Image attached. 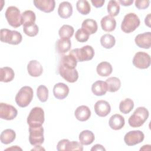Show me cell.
I'll use <instances>...</instances> for the list:
<instances>
[{"label":"cell","instance_id":"cell-10","mask_svg":"<svg viewBox=\"0 0 151 151\" xmlns=\"http://www.w3.org/2000/svg\"><path fill=\"white\" fill-rule=\"evenodd\" d=\"M145 138L144 133L140 130H132L127 132L124 137L125 143L129 146H134L143 142Z\"/></svg>","mask_w":151,"mask_h":151},{"label":"cell","instance_id":"cell-34","mask_svg":"<svg viewBox=\"0 0 151 151\" xmlns=\"http://www.w3.org/2000/svg\"><path fill=\"white\" fill-rule=\"evenodd\" d=\"M77 11L82 15H87L91 11V6L89 2L86 0H79L76 3Z\"/></svg>","mask_w":151,"mask_h":151},{"label":"cell","instance_id":"cell-33","mask_svg":"<svg viewBox=\"0 0 151 151\" xmlns=\"http://www.w3.org/2000/svg\"><path fill=\"white\" fill-rule=\"evenodd\" d=\"M134 107L133 101L129 98L122 100L119 104V110L123 114L129 113Z\"/></svg>","mask_w":151,"mask_h":151},{"label":"cell","instance_id":"cell-41","mask_svg":"<svg viewBox=\"0 0 151 151\" xmlns=\"http://www.w3.org/2000/svg\"><path fill=\"white\" fill-rule=\"evenodd\" d=\"M150 1L149 0H136L135 6L139 9H144L149 7Z\"/></svg>","mask_w":151,"mask_h":151},{"label":"cell","instance_id":"cell-36","mask_svg":"<svg viewBox=\"0 0 151 151\" xmlns=\"http://www.w3.org/2000/svg\"><path fill=\"white\" fill-rule=\"evenodd\" d=\"M107 12L110 16L116 17L120 12V5L119 3L114 0H111L107 4Z\"/></svg>","mask_w":151,"mask_h":151},{"label":"cell","instance_id":"cell-29","mask_svg":"<svg viewBox=\"0 0 151 151\" xmlns=\"http://www.w3.org/2000/svg\"><path fill=\"white\" fill-rule=\"evenodd\" d=\"M81 28L87 31L90 35L93 34L97 31V23L93 19H86L82 22Z\"/></svg>","mask_w":151,"mask_h":151},{"label":"cell","instance_id":"cell-38","mask_svg":"<svg viewBox=\"0 0 151 151\" xmlns=\"http://www.w3.org/2000/svg\"><path fill=\"white\" fill-rule=\"evenodd\" d=\"M23 31L29 37H34L38 34L39 28L37 25L34 24L31 25L23 27Z\"/></svg>","mask_w":151,"mask_h":151},{"label":"cell","instance_id":"cell-2","mask_svg":"<svg viewBox=\"0 0 151 151\" xmlns=\"http://www.w3.org/2000/svg\"><path fill=\"white\" fill-rule=\"evenodd\" d=\"M34 91L29 86H23L16 94L15 100L16 103L20 107L28 106L33 98Z\"/></svg>","mask_w":151,"mask_h":151},{"label":"cell","instance_id":"cell-9","mask_svg":"<svg viewBox=\"0 0 151 151\" xmlns=\"http://www.w3.org/2000/svg\"><path fill=\"white\" fill-rule=\"evenodd\" d=\"M132 61L136 67L140 69H146L149 68L150 65V57L145 52H137Z\"/></svg>","mask_w":151,"mask_h":151},{"label":"cell","instance_id":"cell-42","mask_svg":"<svg viewBox=\"0 0 151 151\" xmlns=\"http://www.w3.org/2000/svg\"><path fill=\"white\" fill-rule=\"evenodd\" d=\"M68 141V139H62L58 142L57 145V150L58 151H63L65 150V145Z\"/></svg>","mask_w":151,"mask_h":151},{"label":"cell","instance_id":"cell-40","mask_svg":"<svg viewBox=\"0 0 151 151\" xmlns=\"http://www.w3.org/2000/svg\"><path fill=\"white\" fill-rule=\"evenodd\" d=\"M68 150L83 151V147L80 143H79L77 141L70 142L69 140H68V141L66 143V145H65V151H68Z\"/></svg>","mask_w":151,"mask_h":151},{"label":"cell","instance_id":"cell-13","mask_svg":"<svg viewBox=\"0 0 151 151\" xmlns=\"http://www.w3.org/2000/svg\"><path fill=\"white\" fill-rule=\"evenodd\" d=\"M94 109L96 114L102 117L107 116L111 111L110 104L107 101L103 100L97 101L94 106Z\"/></svg>","mask_w":151,"mask_h":151},{"label":"cell","instance_id":"cell-21","mask_svg":"<svg viewBox=\"0 0 151 151\" xmlns=\"http://www.w3.org/2000/svg\"><path fill=\"white\" fill-rule=\"evenodd\" d=\"M125 124L124 118L119 114L112 115L109 121V124L111 129L114 130H118L123 127Z\"/></svg>","mask_w":151,"mask_h":151},{"label":"cell","instance_id":"cell-19","mask_svg":"<svg viewBox=\"0 0 151 151\" xmlns=\"http://www.w3.org/2000/svg\"><path fill=\"white\" fill-rule=\"evenodd\" d=\"M73 14V6L71 4L67 1H64L60 4L58 8V14L64 19L68 18Z\"/></svg>","mask_w":151,"mask_h":151},{"label":"cell","instance_id":"cell-39","mask_svg":"<svg viewBox=\"0 0 151 151\" xmlns=\"http://www.w3.org/2000/svg\"><path fill=\"white\" fill-rule=\"evenodd\" d=\"M89 35L90 34L87 31L83 28H80L76 31L75 34V38L77 41L84 42L88 40Z\"/></svg>","mask_w":151,"mask_h":151},{"label":"cell","instance_id":"cell-18","mask_svg":"<svg viewBox=\"0 0 151 151\" xmlns=\"http://www.w3.org/2000/svg\"><path fill=\"white\" fill-rule=\"evenodd\" d=\"M77 62L76 57L71 51H70L67 55H63L61 56L60 64L65 67L74 69L77 66Z\"/></svg>","mask_w":151,"mask_h":151},{"label":"cell","instance_id":"cell-32","mask_svg":"<svg viewBox=\"0 0 151 151\" xmlns=\"http://www.w3.org/2000/svg\"><path fill=\"white\" fill-rule=\"evenodd\" d=\"M101 45L105 48L110 49L113 47L116 44V40L114 36L109 34H106L100 38Z\"/></svg>","mask_w":151,"mask_h":151},{"label":"cell","instance_id":"cell-12","mask_svg":"<svg viewBox=\"0 0 151 151\" xmlns=\"http://www.w3.org/2000/svg\"><path fill=\"white\" fill-rule=\"evenodd\" d=\"M58 73L64 79L69 83H74L78 78V73L76 68H68L60 64L58 65Z\"/></svg>","mask_w":151,"mask_h":151},{"label":"cell","instance_id":"cell-7","mask_svg":"<svg viewBox=\"0 0 151 151\" xmlns=\"http://www.w3.org/2000/svg\"><path fill=\"white\" fill-rule=\"evenodd\" d=\"M71 51L74 55L78 62L91 60L94 55L93 48L88 45L83 46L80 48L73 49Z\"/></svg>","mask_w":151,"mask_h":151},{"label":"cell","instance_id":"cell-6","mask_svg":"<svg viewBox=\"0 0 151 151\" xmlns=\"http://www.w3.org/2000/svg\"><path fill=\"white\" fill-rule=\"evenodd\" d=\"M44 120V111L40 107L32 108L27 117V123L29 126H42Z\"/></svg>","mask_w":151,"mask_h":151},{"label":"cell","instance_id":"cell-16","mask_svg":"<svg viewBox=\"0 0 151 151\" xmlns=\"http://www.w3.org/2000/svg\"><path fill=\"white\" fill-rule=\"evenodd\" d=\"M68 87L63 83H58L53 87V94L54 97L59 100H63L69 93Z\"/></svg>","mask_w":151,"mask_h":151},{"label":"cell","instance_id":"cell-14","mask_svg":"<svg viewBox=\"0 0 151 151\" xmlns=\"http://www.w3.org/2000/svg\"><path fill=\"white\" fill-rule=\"evenodd\" d=\"M134 41L139 47L149 49L151 46V32H146L138 34L135 37Z\"/></svg>","mask_w":151,"mask_h":151},{"label":"cell","instance_id":"cell-35","mask_svg":"<svg viewBox=\"0 0 151 151\" xmlns=\"http://www.w3.org/2000/svg\"><path fill=\"white\" fill-rule=\"evenodd\" d=\"M74 28L70 25H63L58 31V34L60 38H70L74 34Z\"/></svg>","mask_w":151,"mask_h":151},{"label":"cell","instance_id":"cell-15","mask_svg":"<svg viewBox=\"0 0 151 151\" xmlns=\"http://www.w3.org/2000/svg\"><path fill=\"white\" fill-rule=\"evenodd\" d=\"M33 2L37 8L46 13L53 11L55 6L54 0H34Z\"/></svg>","mask_w":151,"mask_h":151},{"label":"cell","instance_id":"cell-28","mask_svg":"<svg viewBox=\"0 0 151 151\" xmlns=\"http://www.w3.org/2000/svg\"><path fill=\"white\" fill-rule=\"evenodd\" d=\"M36 16L34 12L31 10H27L22 14V25L23 27L35 24Z\"/></svg>","mask_w":151,"mask_h":151},{"label":"cell","instance_id":"cell-26","mask_svg":"<svg viewBox=\"0 0 151 151\" xmlns=\"http://www.w3.org/2000/svg\"><path fill=\"white\" fill-rule=\"evenodd\" d=\"M78 139L80 143L82 145H89L94 142L95 137L94 133L91 131L85 130L80 132Z\"/></svg>","mask_w":151,"mask_h":151},{"label":"cell","instance_id":"cell-22","mask_svg":"<svg viewBox=\"0 0 151 151\" xmlns=\"http://www.w3.org/2000/svg\"><path fill=\"white\" fill-rule=\"evenodd\" d=\"M100 23L102 29L106 32H111L115 29L116 27L115 19L110 15H106L102 18Z\"/></svg>","mask_w":151,"mask_h":151},{"label":"cell","instance_id":"cell-17","mask_svg":"<svg viewBox=\"0 0 151 151\" xmlns=\"http://www.w3.org/2000/svg\"><path fill=\"white\" fill-rule=\"evenodd\" d=\"M28 74L34 77L40 76L43 72V68L41 63L37 60H31L27 65Z\"/></svg>","mask_w":151,"mask_h":151},{"label":"cell","instance_id":"cell-1","mask_svg":"<svg viewBox=\"0 0 151 151\" xmlns=\"http://www.w3.org/2000/svg\"><path fill=\"white\" fill-rule=\"evenodd\" d=\"M149 115V111L146 108L139 107L129 118V124L132 127H139L146 121Z\"/></svg>","mask_w":151,"mask_h":151},{"label":"cell","instance_id":"cell-44","mask_svg":"<svg viewBox=\"0 0 151 151\" xmlns=\"http://www.w3.org/2000/svg\"><path fill=\"white\" fill-rule=\"evenodd\" d=\"M91 151H99V150H106V149L101 145L99 144H96L94 145L91 149Z\"/></svg>","mask_w":151,"mask_h":151},{"label":"cell","instance_id":"cell-45","mask_svg":"<svg viewBox=\"0 0 151 151\" xmlns=\"http://www.w3.org/2000/svg\"><path fill=\"white\" fill-rule=\"evenodd\" d=\"M119 2L122 5L127 6L131 5L133 4V0H120V1H119Z\"/></svg>","mask_w":151,"mask_h":151},{"label":"cell","instance_id":"cell-46","mask_svg":"<svg viewBox=\"0 0 151 151\" xmlns=\"http://www.w3.org/2000/svg\"><path fill=\"white\" fill-rule=\"evenodd\" d=\"M145 23L146 25L149 27H150V14H149L145 19Z\"/></svg>","mask_w":151,"mask_h":151},{"label":"cell","instance_id":"cell-25","mask_svg":"<svg viewBox=\"0 0 151 151\" xmlns=\"http://www.w3.org/2000/svg\"><path fill=\"white\" fill-rule=\"evenodd\" d=\"M96 71L99 76L101 77H107L111 74L113 68L109 63L102 61L97 65Z\"/></svg>","mask_w":151,"mask_h":151},{"label":"cell","instance_id":"cell-20","mask_svg":"<svg viewBox=\"0 0 151 151\" xmlns=\"http://www.w3.org/2000/svg\"><path fill=\"white\" fill-rule=\"evenodd\" d=\"M74 115L76 118L80 122L87 120L91 116V111L87 106L82 105L78 106L75 110Z\"/></svg>","mask_w":151,"mask_h":151},{"label":"cell","instance_id":"cell-4","mask_svg":"<svg viewBox=\"0 0 151 151\" xmlns=\"http://www.w3.org/2000/svg\"><path fill=\"white\" fill-rule=\"evenodd\" d=\"M0 40L2 42L12 44L18 45L22 41L21 34L17 31H11L8 29H1L0 31Z\"/></svg>","mask_w":151,"mask_h":151},{"label":"cell","instance_id":"cell-31","mask_svg":"<svg viewBox=\"0 0 151 151\" xmlns=\"http://www.w3.org/2000/svg\"><path fill=\"white\" fill-rule=\"evenodd\" d=\"M106 83L107 86V91L110 92H116L118 91L121 87L120 79L116 77H109L106 80Z\"/></svg>","mask_w":151,"mask_h":151},{"label":"cell","instance_id":"cell-24","mask_svg":"<svg viewBox=\"0 0 151 151\" xmlns=\"http://www.w3.org/2000/svg\"><path fill=\"white\" fill-rule=\"evenodd\" d=\"M91 91L93 93L97 96L105 95L107 91V86L106 81L98 80L94 82L92 84Z\"/></svg>","mask_w":151,"mask_h":151},{"label":"cell","instance_id":"cell-8","mask_svg":"<svg viewBox=\"0 0 151 151\" xmlns=\"http://www.w3.org/2000/svg\"><path fill=\"white\" fill-rule=\"evenodd\" d=\"M29 142L31 145H41L44 143V128L42 126H29Z\"/></svg>","mask_w":151,"mask_h":151},{"label":"cell","instance_id":"cell-43","mask_svg":"<svg viewBox=\"0 0 151 151\" xmlns=\"http://www.w3.org/2000/svg\"><path fill=\"white\" fill-rule=\"evenodd\" d=\"M91 2L92 3L93 5L96 8H100L103 6L104 5L105 1L104 0H91Z\"/></svg>","mask_w":151,"mask_h":151},{"label":"cell","instance_id":"cell-23","mask_svg":"<svg viewBox=\"0 0 151 151\" xmlns=\"http://www.w3.org/2000/svg\"><path fill=\"white\" fill-rule=\"evenodd\" d=\"M71 46V43L70 38H60L57 40L55 44V48L58 54H64L68 52Z\"/></svg>","mask_w":151,"mask_h":151},{"label":"cell","instance_id":"cell-27","mask_svg":"<svg viewBox=\"0 0 151 151\" xmlns=\"http://www.w3.org/2000/svg\"><path fill=\"white\" fill-rule=\"evenodd\" d=\"M16 137L15 131L11 129H7L2 131L1 134L0 139L2 143L8 145L12 143Z\"/></svg>","mask_w":151,"mask_h":151},{"label":"cell","instance_id":"cell-37","mask_svg":"<svg viewBox=\"0 0 151 151\" xmlns=\"http://www.w3.org/2000/svg\"><path fill=\"white\" fill-rule=\"evenodd\" d=\"M37 96L41 102H45L48 98V90L44 85H40L37 89Z\"/></svg>","mask_w":151,"mask_h":151},{"label":"cell","instance_id":"cell-5","mask_svg":"<svg viewBox=\"0 0 151 151\" xmlns=\"http://www.w3.org/2000/svg\"><path fill=\"white\" fill-rule=\"evenodd\" d=\"M5 15L8 24L11 27L18 28L22 25V14L17 7L14 6L8 7Z\"/></svg>","mask_w":151,"mask_h":151},{"label":"cell","instance_id":"cell-30","mask_svg":"<svg viewBox=\"0 0 151 151\" xmlns=\"http://www.w3.org/2000/svg\"><path fill=\"white\" fill-rule=\"evenodd\" d=\"M1 81L8 83L11 81L14 78L15 73L14 70L9 67H2L0 69Z\"/></svg>","mask_w":151,"mask_h":151},{"label":"cell","instance_id":"cell-3","mask_svg":"<svg viewBox=\"0 0 151 151\" xmlns=\"http://www.w3.org/2000/svg\"><path fill=\"white\" fill-rule=\"evenodd\" d=\"M140 24L138 16L134 13H128L124 17L122 22L121 29L125 33L133 32Z\"/></svg>","mask_w":151,"mask_h":151},{"label":"cell","instance_id":"cell-11","mask_svg":"<svg viewBox=\"0 0 151 151\" xmlns=\"http://www.w3.org/2000/svg\"><path fill=\"white\" fill-rule=\"evenodd\" d=\"M18 114V111L13 106L7 103H0V117L2 119L11 120L14 119Z\"/></svg>","mask_w":151,"mask_h":151},{"label":"cell","instance_id":"cell-47","mask_svg":"<svg viewBox=\"0 0 151 151\" xmlns=\"http://www.w3.org/2000/svg\"><path fill=\"white\" fill-rule=\"evenodd\" d=\"M22 150V149L21 148H20L19 147H18V146H12L11 147H9L5 149V150Z\"/></svg>","mask_w":151,"mask_h":151}]
</instances>
